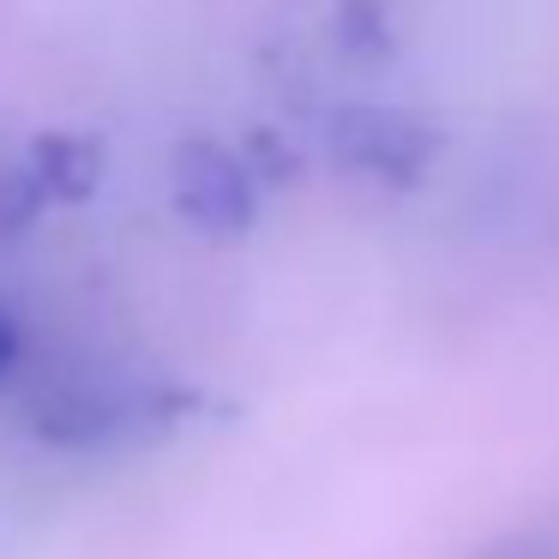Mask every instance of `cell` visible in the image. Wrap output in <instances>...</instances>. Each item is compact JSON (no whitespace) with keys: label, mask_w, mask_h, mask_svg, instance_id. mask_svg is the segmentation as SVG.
<instances>
[{"label":"cell","mask_w":559,"mask_h":559,"mask_svg":"<svg viewBox=\"0 0 559 559\" xmlns=\"http://www.w3.org/2000/svg\"><path fill=\"white\" fill-rule=\"evenodd\" d=\"M181 409H187V397H175V391H139L127 379L73 373L37 397L31 427L55 451H115V445H133V439L181 421Z\"/></svg>","instance_id":"1"},{"label":"cell","mask_w":559,"mask_h":559,"mask_svg":"<svg viewBox=\"0 0 559 559\" xmlns=\"http://www.w3.org/2000/svg\"><path fill=\"white\" fill-rule=\"evenodd\" d=\"M175 211L205 235L253 229V175L217 139H181L175 145Z\"/></svg>","instance_id":"3"},{"label":"cell","mask_w":559,"mask_h":559,"mask_svg":"<svg viewBox=\"0 0 559 559\" xmlns=\"http://www.w3.org/2000/svg\"><path fill=\"white\" fill-rule=\"evenodd\" d=\"M97 169H103V151L85 145V139H43L37 157H31L43 199H85L97 187Z\"/></svg>","instance_id":"4"},{"label":"cell","mask_w":559,"mask_h":559,"mask_svg":"<svg viewBox=\"0 0 559 559\" xmlns=\"http://www.w3.org/2000/svg\"><path fill=\"white\" fill-rule=\"evenodd\" d=\"M475 559H559V518H535L506 530L499 542H487Z\"/></svg>","instance_id":"5"},{"label":"cell","mask_w":559,"mask_h":559,"mask_svg":"<svg viewBox=\"0 0 559 559\" xmlns=\"http://www.w3.org/2000/svg\"><path fill=\"white\" fill-rule=\"evenodd\" d=\"M325 139L343 169L373 175V181H397V187H415L427 175V163L439 157V127L409 109H385V103H349V109H337Z\"/></svg>","instance_id":"2"},{"label":"cell","mask_w":559,"mask_h":559,"mask_svg":"<svg viewBox=\"0 0 559 559\" xmlns=\"http://www.w3.org/2000/svg\"><path fill=\"white\" fill-rule=\"evenodd\" d=\"M13 367H19V325H13V313L0 307V385L13 379Z\"/></svg>","instance_id":"6"}]
</instances>
